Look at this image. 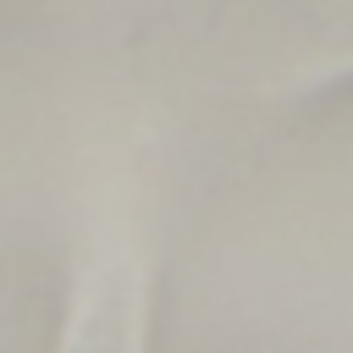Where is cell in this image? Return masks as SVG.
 Listing matches in <instances>:
<instances>
[{"instance_id": "cell-1", "label": "cell", "mask_w": 353, "mask_h": 353, "mask_svg": "<svg viewBox=\"0 0 353 353\" xmlns=\"http://www.w3.org/2000/svg\"><path fill=\"white\" fill-rule=\"evenodd\" d=\"M314 17V44H331V55H353V0H303Z\"/></svg>"}]
</instances>
